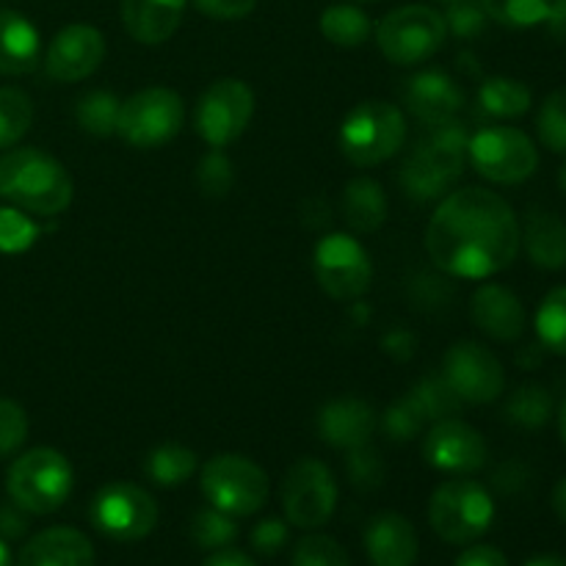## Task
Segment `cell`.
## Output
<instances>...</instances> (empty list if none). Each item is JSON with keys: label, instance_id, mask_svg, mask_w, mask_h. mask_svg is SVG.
<instances>
[{"label": "cell", "instance_id": "cell-1", "mask_svg": "<svg viewBox=\"0 0 566 566\" xmlns=\"http://www.w3.org/2000/svg\"><path fill=\"white\" fill-rule=\"evenodd\" d=\"M523 232L512 205L490 188H462L442 197L426 227V249L437 269L462 280H486L517 260Z\"/></svg>", "mask_w": 566, "mask_h": 566}, {"label": "cell", "instance_id": "cell-2", "mask_svg": "<svg viewBox=\"0 0 566 566\" xmlns=\"http://www.w3.org/2000/svg\"><path fill=\"white\" fill-rule=\"evenodd\" d=\"M468 127L459 119L426 127L401 166V186L415 202H434L451 193L468 164Z\"/></svg>", "mask_w": 566, "mask_h": 566}, {"label": "cell", "instance_id": "cell-3", "mask_svg": "<svg viewBox=\"0 0 566 566\" xmlns=\"http://www.w3.org/2000/svg\"><path fill=\"white\" fill-rule=\"evenodd\" d=\"M0 197L31 216H59L72 202V177L42 149H9L0 158Z\"/></svg>", "mask_w": 566, "mask_h": 566}, {"label": "cell", "instance_id": "cell-4", "mask_svg": "<svg viewBox=\"0 0 566 566\" xmlns=\"http://www.w3.org/2000/svg\"><path fill=\"white\" fill-rule=\"evenodd\" d=\"M72 481L75 475L64 453L53 448H33L14 459L6 475V490L11 503H17L22 512L50 514L70 497Z\"/></svg>", "mask_w": 566, "mask_h": 566}, {"label": "cell", "instance_id": "cell-5", "mask_svg": "<svg viewBox=\"0 0 566 566\" xmlns=\"http://www.w3.org/2000/svg\"><path fill=\"white\" fill-rule=\"evenodd\" d=\"M407 142L401 108L385 99L359 103L340 125V149L354 166H379Z\"/></svg>", "mask_w": 566, "mask_h": 566}, {"label": "cell", "instance_id": "cell-6", "mask_svg": "<svg viewBox=\"0 0 566 566\" xmlns=\"http://www.w3.org/2000/svg\"><path fill=\"white\" fill-rule=\"evenodd\" d=\"M492 520H495V503L479 481H446L437 486L429 501L431 528L451 545L475 542L490 531Z\"/></svg>", "mask_w": 566, "mask_h": 566}, {"label": "cell", "instance_id": "cell-7", "mask_svg": "<svg viewBox=\"0 0 566 566\" xmlns=\"http://www.w3.org/2000/svg\"><path fill=\"white\" fill-rule=\"evenodd\" d=\"M446 17L431 6H401L381 17L376 42L381 55L396 66H415L429 61L446 44Z\"/></svg>", "mask_w": 566, "mask_h": 566}, {"label": "cell", "instance_id": "cell-8", "mask_svg": "<svg viewBox=\"0 0 566 566\" xmlns=\"http://www.w3.org/2000/svg\"><path fill=\"white\" fill-rule=\"evenodd\" d=\"M210 506L232 517H249L269 501V475L252 459L238 453H221L202 468L199 475Z\"/></svg>", "mask_w": 566, "mask_h": 566}, {"label": "cell", "instance_id": "cell-9", "mask_svg": "<svg viewBox=\"0 0 566 566\" xmlns=\"http://www.w3.org/2000/svg\"><path fill=\"white\" fill-rule=\"evenodd\" d=\"M186 122V103L166 86H149L122 103L116 136L136 149H155L169 144Z\"/></svg>", "mask_w": 566, "mask_h": 566}, {"label": "cell", "instance_id": "cell-10", "mask_svg": "<svg viewBox=\"0 0 566 566\" xmlns=\"http://www.w3.org/2000/svg\"><path fill=\"white\" fill-rule=\"evenodd\" d=\"M468 158L484 180L501 186L525 182L539 166V153L534 142L517 127L490 125L470 136Z\"/></svg>", "mask_w": 566, "mask_h": 566}, {"label": "cell", "instance_id": "cell-11", "mask_svg": "<svg viewBox=\"0 0 566 566\" xmlns=\"http://www.w3.org/2000/svg\"><path fill=\"white\" fill-rule=\"evenodd\" d=\"M282 509L287 523L315 531L329 523L337 506V484L321 459H298L282 481Z\"/></svg>", "mask_w": 566, "mask_h": 566}, {"label": "cell", "instance_id": "cell-12", "mask_svg": "<svg viewBox=\"0 0 566 566\" xmlns=\"http://www.w3.org/2000/svg\"><path fill=\"white\" fill-rule=\"evenodd\" d=\"M92 523L108 539L138 542L158 525V503L142 486L114 481L94 495Z\"/></svg>", "mask_w": 566, "mask_h": 566}, {"label": "cell", "instance_id": "cell-13", "mask_svg": "<svg viewBox=\"0 0 566 566\" xmlns=\"http://www.w3.org/2000/svg\"><path fill=\"white\" fill-rule=\"evenodd\" d=\"M254 116V94L238 77L210 83L197 103L193 125L210 147H227L243 136Z\"/></svg>", "mask_w": 566, "mask_h": 566}, {"label": "cell", "instance_id": "cell-14", "mask_svg": "<svg viewBox=\"0 0 566 566\" xmlns=\"http://www.w3.org/2000/svg\"><path fill=\"white\" fill-rule=\"evenodd\" d=\"M315 276L332 298L352 302L370 287L374 265L357 238H348L346 232H332L321 238L315 247Z\"/></svg>", "mask_w": 566, "mask_h": 566}, {"label": "cell", "instance_id": "cell-15", "mask_svg": "<svg viewBox=\"0 0 566 566\" xmlns=\"http://www.w3.org/2000/svg\"><path fill=\"white\" fill-rule=\"evenodd\" d=\"M442 376L464 403H490L506 387V374L495 354L473 340L448 348Z\"/></svg>", "mask_w": 566, "mask_h": 566}, {"label": "cell", "instance_id": "cell-16", "mask_svg": "<svg viewBox=\"0 0 566 566\" xmlns=\"http://www.w3.org/2000/svg\"><path fill=\"white\" fill-rule=\"evenodd\" d=\"M105 59L103 33L86 22H75L55 33L44 53V72L59 83H77L94 75Z\"/></svg>", "mask_w": 566, "mask_h": 566}, {"label": "cell", "instance_id": "cell-17", "mask_svg": "<svg viewBox=\"0 0 566 566\" xmlns=\"http://www.w3.org/2000/svg\"><path fill=\"white\" fill-rule=\"evenodd\" d=\"M426 462L442 473H475L486 464V442L481 431L464 420H437L423 442Z\"/></svg>", "mask_w": 566, "mask_h": 566}, {"label": "cell", "instance_id": "cell-18", "mask_svg": "<svg viewBox=\"0 0 566 566\" xmlns=\"http://www.w3.org/2000/svg\"><path fill=\"white\" fill-rule=\"evenodd\" d=\"M407 108L420 125H442V122L457 119L459 111L464 108V92L448 72L426 70L409 77L403 88Z\"/></svg>", "mask_w": 566, "mask_h": 566}, {"label": "cell", "instance_id": "cell-19", "mask_svg": "<svg viewBox=\"0 0 566 566\" xmlns=\"http://www.w3.org/2000/svg\"><path fill=\"white\" fill-rule=\"evenodd\" d=\"M470 315H473L475 326H479L484 335H490L492 340L512 343L525 332L523 302H520L509 287L495 285V282L481 285L479 291L473 293Z\"/></svg>", "mask_w": 566, "mask_h": 566}, {"label": "cell", "instance_id": "cell-20", "mask_svg": "<svg viewBox=\"0 0 566 566\" xmlns=\"http://www.w3.org/2000/svg\"><path fill=\"white\" fill-rule=\"evenodd\" d=\"M365 553L374 566H412L418 562V534L407 517L381 512L365 528Z\"/></svg>", "mask_w": 566, "mask_h": 566}, {"label": "cell", "instance_id": "cell-21", "mask_svg": "<svg viewBox=\"0 0 566 566\" xmlns=\"http://www.w3.org/2000/svg\"><path fill=\"white\" fill-rule=\"evenodd\" d=\"M17 566H94V547L77 528L55 525L28 539Z\"/></svg>", "mask_w": 566, "mask_h": 566}, {"label": "cell", "instance_id": "cell-22", "mask_svg": "<svg viewBox=\"0 0 566 566\" xmlns=\"http://www.w3.org/2000/svg\"><path fill=\"white\" fill-rule=\"evenodd\" d=\"M374 409L359 398H337L318 412V434L332 448L352 451V448L365 446L374 437Z\"/></svg>", "mask_w": 566, "mask_h": 566}, {"label": "cell", "instance_id": "cell-23", "mask_svg": "<svg viewBox=\"0 0 566 566\" xmlns=\"http://www.w3.org/2000/svg\"><path fill=\"white\" fill-rule=\"evenodd\" d=\"M188 0H122V25L138 44H164L180 28Z\"/></svg>", "mask_w": 566, "mask_h": 566}, {"label": "cell", "instance_id": "cell-24", "mask_svg": "<svg viewBox=\"0 0 566 566\" xmlns=\"http://www.w3.org/2000/svg\"><path fill=\"white\" fill-rule=\"evenodd\" d=\"M42 42L28 17L14 9H0V75L20 77L39 66Z\"/></svg>", "mask_w": 566, "mask_h": 566}, {"label": "cell", "instance_id": "cell-25", "mask_svg": "<svg viewBox=\"0 0 566 566\" xmlns=\"http://www.w3.org/2000/svg\"><path fill=\"white\" fill-rule=\"evenodd\" d=\"M525 252L539 269H566V224L558 216L534 210L525 221Z\"/></svg>", "mask_w": 566, "mask_h": 566}, {"label": "cell", "instance_id": "cell-26", "mask_svg": "<svg viewBox=\"0 0 566 566\" xmlns=\"http://www.w3.org/2000/svg\"><path fill=\"white\" fill-rule=\"evenodd\" d=\"M343 219L354 232H374L387 219L385 188L370 177H357L343 191Z\"/></svg>", "mask_w": 566, "mask_h": 566}, {"label": "cell", "instance_id": "cell-27", "mask_svg": "<svg viewBox=\"0 0 566 566\" xmlns=\"http://www.w3.org/2000/svg\"><path fill=\"white\" fill-rule=\"evenodd\" d=\"M479 105L490 116L517 119V116L528 114L531 88L514 77H486L479 88Z\"/></svg>", "mask_w": 566, "mask_h": 566}, {"label": "cell", "instance_id": "cell-28", "mask_svg": "<svg viewBox=\"0 0 566 566\" xmlns=\"http://www.w3.org/2000/svg\"><path fill=\"white\" fill-rule=\"evenodd\" d=\"M370 17L363 9L348 3H337L321 14V33L337 48H359L370 39Z\"/></svg>", "mask_w": 566, "mask_h": 566}, {"label": "cell", "instance_id": "cell-29", "mask_svg": "<svg viewBox=\"0 0 566 566\" xmlns=\"http://www.w3.org/2000/svg\"><path fill=\"white\" fill-rule=\"evenodd\" d=\"M144 473L158 486H180L197 473V453L191 448L169 442V446H160L149 453Z\"/></svg>", "mask_w": 566, "mask_h": 566}, {"label": "cell", "instance_id": "cell-30", "mask_svg": "<svg viewBox=\"0 0 566 566\" xmlns=\"http://www.w3.org/2000/svg\"><path fill=\"white\" fill-rule=\"evenodd\" d=\"M122 99L114 92H88L77 99L75 119L83 133L88 136H114L116 125H119Z\"/></svg>", "mask_w": 566, "mask_h": 566}, {"label": "cell", "instance_id": "cell-31", "mask_svg": "<svg viewBox=\"0 0 566 566\" xmlns=\"http://www.w3.org/2000/svg\"><path fill=\"white\" fill-rule=\"evenodd\" d=\"M553 409H556V403H553L547 387L523 385L506 401V420H512L514 426H523V429H542L545 423H551Z\"/></svg>", "mask_w": 566, "mask_h": 566}, {"label": "cell", "instance_id": "cell-32", "mask_svg": "<svg viewBox=\"0 0 566 566\" xmlns=\"http://www.w3.org/2000/svg\"><path fill=\"white\" fill-rule=\"evenodd\" d=\"M33 122V103L22 88L0 86V149L20 142Z\"/></svg>", "mask_w": 566, "mask_h": 566}, {"label": "cell", "instance_id": "cell-33", "mask_svg": "<svg viewBox=\"0 0 566 566\" xmlns=\"http://www.w3.org/2000/svg\"><path fill=\"white\" fill-rule=\"evenodd\" d=\"M409 396L415 398V403L420 407V412L426 415V420H446V418H453V415H459V409H462V398L457 396V390H453L451 385H448L446 376H426V379H420L418 385L412 387V392Z\"/></svg>", "mask_w": 566, "mask_h": 566}, {"label": "cell", "instance_id": "cell-34", "mask_svg": "<svg viewBox=\"0 0 566 566\" xmlns=\"http://www.w3.org/2000/svg\"><path fill=\"white\" fill-rule=\"evenodd\" d=\"M536 335L542 348L566 357V287H556L545 296L536 313Z\"/></svg>", "mask_w": 566, "mask_h": 566}, {"label": "cell", "instance_id": "cell-35", "mask_svg": "<svg viewBox=\"0 0 566 566\" xmlns=\"http://www.w3.org/2000/svg\"><path fill=\"white\" fill-rule=\"evenodd\" d=\"M191 536L202 551H224L235 542L238 525L232 520V514L219 512L216 506L199 509L197 517L191 523Z\"/></svg>", "mask_w": 566, "mask_h": 566}, {"label": "cell", "instance_id": "cell-36", "mask_svg": "<svg viewBox=\"0 0 566 566\" xmlns=\"http://www.w3.org/2000/svg\"><path fill=\"white\" fill-rule=\"evenodd\" d=\"M486 17L506 28L539 25L551 14V0H479Z\"/></svg>", "mask_w": 566, "mask_h": 566}, {"label": "cell", "instance_id": "cell-37", "mask_svg": "<svg viewBox=\"0 0 566 566\" xmlns=\"http://www.w3.org/2000/svg\"><path fill=\"white\" fill-rule=\"evenodd\" d=\"M536 133L551 153H566V86L556 88L542 103L539 116H536Z\"/></svg>", "mask_w": 566, "mask_h": 566}, {"label": "cell", "instance_id": "cell-38", "mask_svg": "<svg viewBox=\"0 0 566 566\" xmlns=\"http://www.w3.org/2000/svg\"><path fill=\"white\" fill-rule=\"evenodd\" d=\"M346 473L354 490L376 492L381 481H385V459H381V453L370 442H365V446L348 451Z\"/></svg>", "mask_w": 566, "mask_h": 566}, {"label": "cell", "instance_id": "cell-39", "mask_svg": "<svg viewBox=\"0 0 566 566\" xmlns=\"http://www.w3.org/2000/svg\"><path fill=\"white\" fill-rule=\"evenodd\" d=\"M426 423H429V420L420 412V407L415 403L412 396L401 398V401L387 407V412L381 415V431H385L392 442L415 440V437L423 431Z\"/></svg>", "mask_w": 566, "mask_h": 566}, {"label": "cell", "instance_id": "cell-40", "mask_svg": "<svg viewBox=\"0 0 566 566\" xmlns=\"http://www.w3.org/2000/svg\"><path fill=\"white\" fill-rule=\"evenodd\" d=\"M293 566H352L340 542L324 534H310L293 551Z\"/></svg>", "mask_w": 566, "mask_h": 566}, {"label": "cell", "instance_id": "cell-41", "mask_svg": "<svg viewBox=\"0 0 566 566\" xmlns=\"http://www.w3.org/2000/svg\"><path fill=\"white\" fill-rule=\"evenodd\" d=\"M197 182H199V191H202L205 197L210 199L227 197V191H230L232 182H235V171H232L230 158H227L219 147H213L202 160H199Z\"/></svg>", "mask_w": 566, "mask_h": 566}, {"label": "cell", "instance_id": "cell-42", "mask_svg": "<svg viewBox=\"0 0 566 566\" xmlns=\"http://www.w3.org/2000/svg\"><path fill=\"white\" fill-rule=\"evenodd\" d=\"M39 238V227L25 210L3 208L0 210V252H25Z\"/></svg>", "mask_w": 566, "mask_h": 566}, {"label": "cell", "instance_id": "cell-43", "mask_svg": "<svg viewBox=\"0 0 566 566\" xmlns=\"http://www.w3.org/2000/svg\"><path fill=\"white\" fill-rule=\"evenodd\" d=\"M442 17H446L448 33H453L457 39L481 36L486 31V22H490L479 0H453V3H448V11Z\"/></svg>", "mask_w": 566, "mask_h": 566}, {"label": "cell", "instance_id": "cell-44", "mask_svg": "<svg viewBox=\"0 0 566 566\" xmlns=\"http://www.w3.org/2000/svg\"><path fill=\"white\" fill-rule=\"evenodd\" d=\"M28 440V415L11 398H0V457H11Z\"/></svg>", "mask_w": 566, "mask_h": 566}, {"label": "cell", "instance_id": "cell-45", "mask_svg": "<svg viewBox=\"0 0 566 566\" xmlns=\"http://www.w3.org/2000/svg\"><path fill=\"white\" fill-rule=\"evenodd\" d=\"M252 547L260 556H276L287 545V525L282 520H263L252 528Z\"/></svg>", "mask_w": 566, "mask_h": 566}, {"label": "cell", "instance_id": "cell-46", "mask_svg": "<svg viewBox=\"0 0 566 566\" xmlns=\"http://www.w3.org/2000/svg\"><path fill=\"white\" fill-rule=\"evenodd\" d=\"M193 6L210 20H243L252 14L258 0H193Z\"/></svg>", "mask_w": 566, "mask_h": 566}, {"label": "cell", "instance_id": "cell-47", "mask_svg": "<svg viewBox=\"0 0 566 566\" xmlns=\"http://www.w3.org/2000/svg\"><path fill=\"white\" fill-rule=\"evenodd\" d=\"M453 566H509V562L497 547L475 545V547H468Z\"/></svg>", "mask_w": 566, "mask_h": 566}, {"label": "cell", "instance_id": "cell-48", "mask_svg": "<svg viewBox=\"0 0 566 566\" xmlns=\"http://www.w3.org/2000/svg\"><path fill=\"white\" fill-rule=\"evenodd\" d=\"M28 512H22L17 503H6L0 506V536L6 539H20L22 534L28 531Z\"/></svg>", "mask_w": 566, "mask_h": 566}, {"label": "cell", "instance_id": "cell-49", "mask_svg": "<svg viewBox=\"0 0 566 566\" xmlns=\"http://www.w3.org/2000/svg\"><path fill=\"white\" fill-rule=\"evenodd\" d=\"M381 348H385L392 359H409L415 354V337L409 335L407 329H392L387 332L385 340H381Z\"/></svg>", "mask_w": 566, "mask_h": 566}, {"label": "cell", "instance_id": "cell-50", "mask_svg": "<svg viewBox=\"0 0 566 566\" xmlns=\"http://www.w3.org/2000/svg\"><path fill=\"white\" fill-rule=\"evenodd\" d=\"M202 566H254V562L247 556V553L224 547V551H216Z\"/></svg>", "mask_w": 566, "mask_h": 566}, {"label": "cell", "instance_id": "cell-51", "mask_svg": "<svg viewBox=\"0 0 566 566\" xmlns=\"http://www.w3.org/2000/svg\"><path fill=\"white\" fill-rule=\"evenodd\" d=\"M547 25L556 36L566 33V0H551V14H547Z\"/></svg>", "mask_w": 566, "mask_h": 566}, {"label": "cell", "instance_id": "cell-52", "mask_svg": "<svg viewBox=\"0 0 566 566\" xmlns=\"http://www.w3.org/2000/svg\"><path fill=\"white\" fill-rule=\"evenodd\" d=\"M553 512L558 514V520L566 523V479L558 481L556 490H553Z\"/></svg>", "mask_w": 566, "mask_h": 566}, {"label": "cell", "instance_id": "cell-53", "mask_svg": "<svg viewBox=\"0 0 566 566\" xmlns=\"http://www.w3.org/2000/svg\"><path fill=\"white\" fill-rule=\"evenodd\" d=\"M523 566H566V562L562 556H553V553H547V556L531 558V562L523 564Z\"/></svg>", "mask_w": 566, "mask_h": 566}, {"label": "cell", "instance_id": "cell-54", "mask_svg": "<svg viewBox=\"0 0 566 566\" xmlns=\"http://www.w3.org/2000/svg\"><path fill=\"white\" fill-rule=\"evenodd\" d=\"M558 431H562V440H564V448H566V401H564L562 412H558Z\"/></svg>", "mask_w": 566, "mask_h": 566}, {"label": "cell", "instance_id": "cell-55", "mask_svg": "<svg viewBox=\"0 0 566 566\" xmlns=\"http://www.w3.org/2000/svg\"><path fill=\"white\" fill-rule=\"evenodd\" d=\"M0 566H11V553H9V547H6L3 539H0Z\"/></svg>", "mask_w": 566, "mask_h": 566}, {"label": "cell", "instance_id": "cell-56", "mask_svg": "<svg viewBox=\"0 0 566 566\" xmlns=\"http://www.w3.org/2000/svg\"><path fill=\"white\" fill-rule=\"evenodd\" d=\"M558 186H562V191L566 193V164L562 166V171H558Z\"/></svg>", "mask_w": 566, "mask_h": 566}, {"label": "cell", "instance_id": "cell-57", "mask_svg": "<svg viewBox=\"0 0 566 566\" xmlns=\"http://www.w3.org/2000/svg\"><path fill=\"white\" fill-rule=\"evenodd\" d=\"M357 3H376V0H357Z\"/></svg>", "mask_w": 566, "mask_h": 566}, {"label": "cell", "instance_id": "cell-58", "mask_svg": "<svg viewBox=\"0 0 566 566\" xmlns=\"http://www.w3.org/2000/svg\"><path fill=\"white\" fill-rule=\"evenodd\" d=\"M440 3H453V0H440Z\"/></svg>", "mask_w": 566, "mask_h": 566}]
</instances>
